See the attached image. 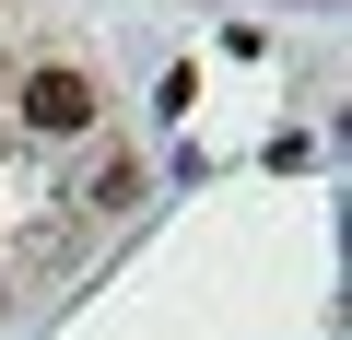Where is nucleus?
<instances>
[{
	"instance_id": "f257e3e1",
	"label": "nucleus",
	"mask_w": 352,
	"mask_h": 340,
	"mask_svg": "<svg viewBox=\"0 0 352 340\" xmlns=\"http://www.w3.org/2000/svg\"><path fill=\"white\" fill-rule=\"evenodd\" d=\"M24 129H47V141H71V129H94V82L82 71H24Z\"/></svg>"
}]
</instances>
